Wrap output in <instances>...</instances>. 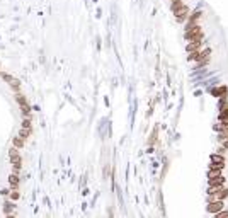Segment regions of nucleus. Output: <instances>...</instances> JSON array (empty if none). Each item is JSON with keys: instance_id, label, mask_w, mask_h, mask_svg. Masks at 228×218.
Segmentation results:
<instances>
[{"instance_id": "nucleus-1", "label": "nucleus", "mask_w": 228, "mask_h": 218, "mask_svg": "<svg viewBox=\"0 0 228 218\" xmlns=\"http://www.w3.org/2000/svg\"><path fill=\"white\" fill-rule=\"evenodd\" d=\"M184 39L187 43H193V41H202L204 39V32H202V27L198 24V26L189 27L186 32H184Z\"/></svg>"}, {"instance_id": "nucleus-2", "label": "nucleus", "mask_w": 228, "mask_h": 218, "mask_svg": "<svg viewBox=\"0 0 228 218\" xmlns=\"http://www.w3.org/2000/svg\"><path fill=\"white\" fill-rule=\"evenodd\" d=\"M225 184H226L225 176L216 177V179H209V181H208V189H206V194H208V196H213L216 191H220L221 187H225Z\"/></svg>"}, {"instance_id": "nucleus-3", "label": "nucleus", "mask_w": 228, "mask_h": 218, "mask_svg": "<svg viewBox=\"0 0 228 218\" xmlns=\"http://www.w3.org/2000/svg\"><path fill=\"white\" fill-rule=\"evenodd\" d=\"M172 14H174V17H175L177 22H186L187 17H189V14H191V7L184 3L182 7H179V9L172 10Z\"/></svg>"}, {"instance_id": "nucleus-4", "label": "nucleus", "mask_w": 228, "mask_h": 218, "mask_svg": "<svg viewBox=\"0 0 228 218\" xmlns=\"http://www.w3.org/2000/svg\"><path fill=\"white\" fill-rule=\"evenodd\" d=\"M16 101H17V104H19V107H21V111H22V116L24 118H27V116H31L29 112H31V106H29V102H27V97L24 96V94H16Z\"/></svg>"}, {"instance_id": "nucleus-5", "label": "nucleus", "mask_w": 228, "mask_h": 218, "mask_svg": "<svg viewBox=\"0 0 228 218\" xmlns=\"http://www.w3.org/2000/svg\"><path fill=\"white\" fill-rule=\"evenodd\" d=\"M211 51H213V50L208 46V48H204V50H199V51L189 54L187 58H189V61H196V63H199V61H202V60H206V58L211 56Z\"/></svg>"}, {"instance_id": "nucleus-6", "label": "nucleus", "mask_w": 228, "mask_h": 218, "mask_svg": "<svg viewBox=\"0 0 228 218\" xmlns=\"http://www.w3.org/2000/svg\"><path fill=\"white\" fill-rule=\"evenodd\" d=\"M226 208L225 201H209L208 205H206V213H209V215H216V213L223 211V210Z\"/></svg>"}, {"instance_id": "nucleus-7", "label": "nucleus", "mask_w": 228, "mask_h": 218, "mask_svg": "<svg viewBox=\"0 0 228 218\" xmlns=\"http://www.w3.org/2000/svg\"><path fill=\"white\" fill-rule=\"evenodd\" d=\"M10 157V164H12V172L14 174H21V169H22V157L19 154L17 155H9Z\"/></svg>"}, {"instance_id": "nucleus-8", "label": "nucleus", "mask_w": 228, "mask_h": 218, "mask_svg": "<svg viewBox=\"0 0 228 218\" xmlns=\"http://www.w3.org/2000/svg\"><path fill=\"white\" fill-rule=\"evenodd\" d=\"M211 199H216V201H226L228 199V187L225 186V187H221L220 191H216L213 196H209Z\"/></svg>"}, {"instance_id": "nucleus-9", "label": "nucleus", "mask_w": 228, "mask_h": 218, "mask_svg": "<svg viewBox=\"0 0 228 218\" xmlns=\"http://www.w3.org/2000/svg\"><path fill=\"white\" fill-rule=\"evenodd\" d=\"M2 211L3 215H10V213H16V203L14 201H9V199H5L2 205Z\"/></svg>"}, {"instance_id": "nucleus-10", "label": "nucleus", "mask_w": 228, "mask_h": 218, "mask_svg": "<svg viewBox=\"0 0 228 218\" xmlns=\"http://www.w3.org/2000/svg\"><path fill=\"white\" fill-rule=\"evenodd\" d=\"M9 186H10V189H19V186H21V177H19V174H10L9 176Z\"/></svg>"}, {"instance_id": "nucleus-11", "label": "nucleus", "mask_w": 228, "mask_h": 218, "mask_svg": "<svg viewBox=\"0 0 228 218\" xmlns=\"http://www.w3.org/2000/svg\"><path fill=\"white\" fill-rule=\"evenodd\" d=\"M201 45H202V41H193V43H187L186 51L189 53V54H193V53L199 51V50H201Z\"/></svg>"}, {"instance_id": "nucleus-12", "label": "nucleus", "mask_w": 228, "mask_h": 218, "mask_svg": "<svg viewBox=\"0 0 228 218\" xmlns=\"http://www.w3.org/2000/svg\"><path fill=\"white\" fill-rule=\"evenodd\" d=\"M209 160H211V164H216V165H225V157H223V155L211 154L209 155Z\"/></svg>"}, {"instance_id": "nucleus-13", "label": "nucleus", "mask_w": 228, "mask_h": 218, "mask_svg": "<svg viewBox=\"0 0 228 218\" xmlns=\"http://www.w3.org/2000/svg\"><path fill=\"white\" fill-rule=\"evenodd\" d=\"M31 135H32V128H21V130H19V133H17V136L22 138L24 141H26Z\"/></svg>"}, {"instance_id": "nucleus-14", "label": "nucleus", "mask_w": 228, "mask_h": 218, "mask_svg": "<svg viewBox=\"0 0 228 218\" xmlns=\"http://www.w3.org/2000/svg\"><path fill=\"white\" fill-rule=\"evenodd\" d=\"M24 145H26V141H24L22 138H19V136H14V138H12V147H14V148L21 150V148H24Z\"/></svg>"}, {"instance_id": "nucleus-15", "label": "nucleus", "mask_w": 228, "mask_h": 218, "mask_svg": "<svg viewBox=\"0 0 228 218\" xmlns=\"http://www.w3.org/2000/svg\"><path fill=\"white\" fill-rule=\"evenodd\" d=\"M218 89V99H228V87L226 85H220Z\"/></svg>"}, {"instance_id": "nucleus-16", "label": "nucleus", "mask_w": 228, "mask_h": 218, "mask_svg": "<svg viewBox=\"0 0 228 218\" xmlns=\"http://www.w3.org/2000/svg\"><path fill=\"white\" fill-rule=\"evenodd\" d=\"M19 198H21V192H19V189H10L9 196H7V199H9V201H14V203H16Z\"/></svg>"}, {"instance_id": "nucleus-17", "label": "nucleus", "mask_w": 228, "mask_h": 218, "mask_svg": "<svg viewBox=\"0 0 228 218\" xmlns=\"http://www.w3.org/2000/svg\"><path fill=\"white\" fill-rule=\"evenodd\" d=\"M208 181L209 179H216V177H221L223 176V170H208Z\"/></svg>"}, {"instance_id": "nucleus-18", "label": "nucleus", "mask_w": 228, "mask_h": 218, "mask_svg": "<svg viewBox=\"0 0 228 218\" xmlns=\"http://www.w3.org/2000/svg\"><path fill=\"white\" fill-rule=\"evenodd\" d=\"M157 136H158V126H155V128L151 130V136H150V140H148V145H153V141L157 140Z\"/></svg>"}, {"instance_id": "nucleus-19", "label": "nucleus", "mask_w": 228, "mask_h": 218, "mask_svg": "<svg viewBox=\"0 0 228 218\" xmlns=\"http://www.w3.org/2000/svg\"><path fill=\"white\" fill-rule=\"evenodd\" d=\"M223 109H228V99H220V102H218V111H223Z\"/></svg>"}, {"instance_id": "nucleus-20", "label": "nucleus", "mask_w": 228, "mask_h": 218, "mask_svg": "<svg viewBox=\"0 0 228 218\" xmlns=\"http://www.w3.org/2000/svg\"><path fill=\"white\" fill-rule=\"evenodd\" d=\"M0 77H2V78H3V82H7V83H10V82L14 80L12 75H10V73H3V72H0Z\"/></svg>"}, {"instance_id": "nucleus-21", "label": "nucleus", "mask_w": 228, "mask_h": 218, "mask_svg": "<svg viewBox=\"0 0 228 218\" xmlns=\"http://www.w3.org/2000/svg\"><path fill=\"white\" fill-rule=\"evenodd\" d=\"M211 218H228V208H225L223 211H220V213H216V215H213Z\"/></svg>"}, {"instance_id": "nucleus-22", "label": "nucleus", "mask_w": 228, "mask_h": 218, "mask_svg": "<svg viewBox=\"0 0 228 218\" xmlns=\"http://www.w3.org/2000/svg\"><path fill=\"white\" fill-rule=\"evenodd\" d=\"M32 126V123H31V116H27V118H24V121H22V126L21 128H31Z\"/></svg>"}, {"instance_id": "nucleus-23", "label": "nucleus", "mask_w": 228, "mask_h": 218, "mask_svg": "<svg viewBox=\"0 0 228 218\" xmlns=\"http://www.w3.org/2000/svg\"><path fill=\"white\" fill-rule=\"evenodd\" d=\"M213 130H215V131H216V133H220V131H223V126H221V125H220V123H216V125H215V126H213Z\"/></svg>"}, {"instance_id": "nucleus-24", "label": "nucleus", "mask_w": 228, "mask_h": 218, "mask_svg": "<svg viewBox=\"0 0 228 218\" xmlns=\"http://www.w3.org/2000/svg\"><path fill=\"white\" fill-rule=\"evenodd\" d=\"M225 116H228V109H223L218 112V118H225Z\"/></svg>"}, {"instance_id": "nucleus-25", "label": "nucleus", "mask_w": 228, "mask_h": 218, "mask_svg": "<svg viewBox=\"0 0 228 218\" xmlns=\"http://www.w3.org/2000/svg\"><path fill=\"white\" fill-rule=\"evenodd\" d=\"M209 58H211V56H209ZM209 58H206V60L199 61V63H198V65H199V67H198V68H201V67H204V65H208V63H209Z\"/></svg>"}, {"instance_id": "nucleus-26", "label": "nucleus", "mask_w": 228, "mask_h": 218, "mask_svg": "<svg viewBox=\"0 0 228 218\" xmlns=\"http://www.w3.org/2000/svg\"><path fill=\"white\" fill-rule=\"evenodd\" d=\"M9 192H10V187H5V189H0V194H2V196H9Z\"/></svg>"}, {"instance_id": "nucleus-27", "label": "nucleus", "mask_w": 228, "mask_h": 218, "mask_svg": "<svg viewBox=\"0 0 228 218\" xmlns=\"http://www.w3.org/2000/svg\"><path fill=\"white\" fill-rule=\"evenodd\" d=\"M221 147H223V148H225V150L228 152V140H223V141H221Z\"/></svg>"}, {"instance_id": "nucleus-28", "label": "nucleus", "mask_w": 228, "mask_h": 218, "mask_svg": "<svg viewBox=\"0 0 228 218\" xmlns=\"http://www.w3.org/2000/svg\"><path fill=\"white\" fill-rule=\"evenodd\" d=\"M5 218H16V213H10V215H5Z\"/></svg>"}, {"instance_id": "nucleus-29", "label": "nucleus", "mask_w": 228, "mask_h": 218, "mask_svg": "<svg viewBox=\"0 0 228 218\" xmlns=\"http://www.w3.org/2000/svg\"><path fill=\"white\" fill-rule=\"evenodd\" d=\"M221 133H223V135H225V136L228 138V128H225V130H223V131H221Z\"/></svg>"}]
</instances>
